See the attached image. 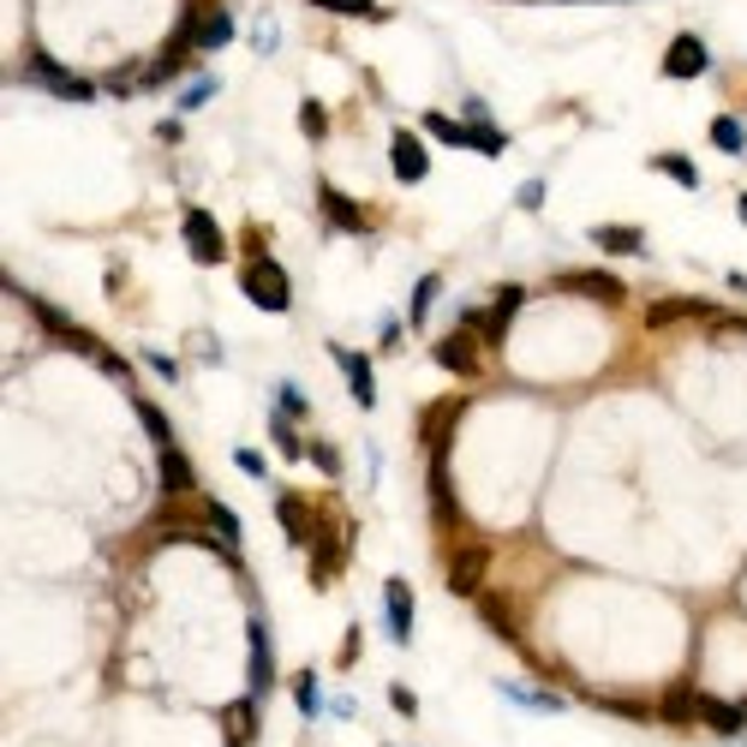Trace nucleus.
<instances>
[{
  "instance_id": "nucleus-1",
  "label": "nucleus",
  "mask_w": 747,
  "mask_h": 747,
  "mask_svg": "<svg viewBox=\"0 0 747 747\" xmlns=\"http://www.w3.org/2000/svg\"><path fill=\"white\" fill-rule=\"evenodd\" d=\"M245 299H252L257 312H287L293 287H287L282 263H275V257H252V263H245Z\"/></svg>"
},
{
  "instance_id": "nucleus-2",
  "label": "nucleus",
  "mask_w": 747,
  "mask_h": 747,
  "mask_svg": "<svg viewBox=\"0 0 747 747\" xmlns=\"http://www.w3.org/2000/svg\"><path fill=\"white\" fill-rule=\"evenodd\" d=\"M485 575H491V545H455L449 550V592H461V598H478L485 592Z\"/></svg>"
},
{
  "instance_id": "nucleus-3",
  "label": "nucleus",
  "mask_w": 747,
  "mask_h": 747,
  "mask_svg": "<svg viewBox=\"0 0 747 747\" xmlns=\"http://www.w3.org/2000/svg\"><path fill=\"white\" fill-rule=\"evenodd\" d=\"M347 550H354V520H347V526L335 520L329 533H317V545H312V586H335Z\"/></svg>"
},
{
  "instance_id": "nucleus-4",
  "label": "nucleus",
  "mask_w": 747,
  "mask_h": 747,
  "mask_svg": "<svg viewBox=\"0 0 747 747\" xmlns=\"http://www.w3.org/2000/svg\"><path fill=\"white\" fill-rule=\"evenodd\" d=\"M24 78L31 84H49L61 102H96V84H84V78H72L66 66H54L49 54H31V66H24Z\"/></svg>"
},
{
  "instance_id": "nucleus-5",
  "label": "nucleus",
  "mask_w": 747,
  "mask_h": 747,
  "mask_svg": "<svg viewBox=\"0 0 747 747\" xmlns=\"http://www.w3.org/2000/svg\"><path fill=\"white\" fill-rule=\"evenodd\" d=\"M186 252H192L198 263H222L228 257V240H222V228H215L210 210H186Z\"/></svg>"
},
{
  "instance_id": "nucleus-6",
  "label": "nucleus",
  "mask_w": 747,
  "mask_h": 747,
  "mask_svg": "<svg viewBox=\"0 0 747 747\" xmlns=\"http://www.w3.org/2000/svg\"><path fill=\"white\" fill-rule=\"evenodd\" d=\"M520 299H526L520 287H503V293H496V312H473V317H466V329H485V335H478V341H491V354H496V347L508 341L503 329H508V317L520 312Z\"/></svg>"
},
{
  "instance_id": "nucleus-7",
  "label": "nucleus",
  "mask_w": 747,
  "mask_h": 747,
  "mask_svg": "<svg viewBox=\"0 0 747 747\" xmlns=\"http://www.w3.org/2000/svg\"><path fill=\"white\" fill-rule=\"evenodd\" d=\"M431 354H436V365H443V371H455V377H478V335H473V329L443 335V341H436Z\"/></svg>"
},
{
  "instance_id": "nucleus-8",
  "label": "nucleus",
  "mask_w": 747,
  "mask_h": 747,
  "mask_svg": "<svg viewBox=\"0 0 747 747\" xmlns=\"http://www.w3.org/2000/svg\"><path fill=\"white\" fill-rule=\"evenodd\" d=\"M389 168H394V180H407V186H419L424 173H431V156H424L419 131H394V144H389Z\"/></svg>"
},
{
  "instance_id": "nucleus-9",
  "label": "nucleus",
  "mask_w": 747,
  "mask_h": 747,
  "mask_svg": "<svg viewBox=\"0 0 747 747\" xmlns=\"http://www.w3.org/2000/svg\"><path fill=\"white\" fill-rule=\"evenodd\" d=\"M275 515H282V533L293 550H312L317 545V515L312 503H299V496H275Z\"/></svg>"
},
{
  "instance_id": "nucleus-10",
  "label": "nucleus",
  "mask_w": 747,
  "mask_h": 747,
  "mask_svg": "<svg viewBox=\"0 0 747 747\" xmlns=\"http://www.w3.org/2000/svg\"><path fill=\"white\" fill-rule=\"evenodd\" d=\"M383 617H389V640H394V646H407V640H413V586H407V580L383 586Z\"/></svg>"
},
{
  "instance_id": "nucleus-11",
  "label": "nucleus",
  "mask_w": 747,
  "mask_h": 747,
  "mask_svg": "<svg viewBox=\"0 0 747 747\" xmlns=\"http://www.w3.org/2000/svg\"><path fill=\"white\" fill-rule=\"evenodd\" d=\"M706 66H712V54H706V42H699V36H676L664 49V78H699Z\"/></svg>"
},
{
  "instance_id": "nucleus-12",
  "label": "nucleus",
  "mask_w": 747,
  "mask_h": 747,
  "mask_svg": "<svg viewBox=\"0 0 747 747\" xmlns=\"http://www.w3.org/2000/svg\"><path fill=\"white\" fill-rule=\"evenodd\" d=\"M455 424H461V401L431 407V413H424V449H431V461H449V443H455Z\"/></svg>"
},
{
  "instance_id": "nucleus-13",
  "label": "nucleus",
  "mask_w": 747,
  "mask_h": 747,
  "mask_svg": "<svg viewBox=\"0 0 747 747\" xmlns=\"http://www.w3.org/2000/svg\"><path fill=\"white\" fill-rule=\"evenodd\" d=\"M562 293H592V299H604V305H622V282H617V275H604V270L562 275Z\"/></svg>"
},
{
  "instance_id": "nucleus-14",
  "label": "nucleus",
  "mask_w": 747,
  "mask_h": 747,
  "mask_svg": "<svg viewBox=\"0 0 747 747\" xmlns=\"http://www.w3.org/2000/svg\"><path fill=\"white\" fill-rule=\"evenodd\" d=\"M592 240H598V252H610V257H634L646 233H640V228H622V222H604V228H592Z\"/></svg>"
},
{
  "instance_id": "nucleus-15",
  "label": "nucleus",
  "mask_w": 747,
  "mask_h": 747,
  "mask_svg": "<svg viewBox=\"0 0 747 747\" xmlns=\"http://www.w3.org/2000/svg\"><path fill=\"white\" fill-rule=\"evenodd\" d=\"M699 724H712L717 736H736V729L747 724V712L729 706V699H706V694H699Z\"/></svg>"
},
{
  "instance_id": "nucleus-16",
  "label": "nucleus",
  "mask_w": 747,
  "mask_h": 747,
  "mask_svg": "<svg viewBox=\"0 0 747 747\" xmlns=\"http://www.w3.org/2000/svg\"><path fill=\"white\" fill-rule=\"evenodd\" d=\"M324 215H329L335 228H347V233H365V228H371V222H365V210H359V203H354V198H341L335 186H324Z\"/></svg>"
},
{
  "instance_id": "nucleus-17",
  "label": "nucleus",
  "mask_w": 747,
  "mask_h": 747,
  "mask_svg": "<svg viewBox=\"0 0 747 747\" xmlns=\"http://www.w3.org/2000/svg\"><path fill=\"white\" fill-rule=\"evenodd\" d=\"M335 359H341V371L354 377V401L359 407H371L377 401V389H371V365H365V354H347V347H329Z\"/></svg>"
},
{
  "instance_id": "nucleus-18",
  "label": "nucleus",
  "mask_w": 747,
  "mask_h": 747,
  "mask_svg": "<svg viewBox=\"0 0 747 747\" xmlns=\"http://www.w3.org/2000/svg\"><path fill=\"white\" fill-rule=\"evenodd\" d=\"M478 617H485V628H496L503 640H515V604H508L503 592H478Z\"/></svg>"
},
{
  "instance_id": "nucleus-19",
  "label": "nucleus",
  "mask_w": 747,
  "mask_h": 747,
  "mask_svg": "<svg viewBox=\"0 0 747 747\" xmlns=\"http://www.w3.org/2000/svg\"><path fill=\"white\" fill-rule=\"evenodd\" d=\"M162 491H168V496H186V491H192V461H186L173 443L162 449Z\"/></svg>"
},
{
  "instance_id": "nucleus-20",
  "label": "nucleus",
  "mask_w": 747,
  "mask_h": 747,
  "mask_svg": "<svg viewBox=\"0 0 747 747\" xmlns=\"http://www.w3.org/2000/svg\"><path fill=\"white\" fill-rule=\"evenodd\" d=\"M424 131H431V138H443V144H455V150H473V126L449 120L443 108H436V114H424Z\"/></svg>"
},
{
  "instance_id": "nucleus-21",
  "label": "nucleus",
  "mask_w": 747,
  "mask_h": 747,
  "mask_svg": "<svg viewBox=\"0 0 747 747\" xmlns=\"http://www.w3.org/2000/svg\"><path fill=\"white\" fill-rule=\"evenodd\" d=\"M312 7H324V12H347V19H371V24H383V19H389V7H377V0H312Z\"/></svg>"
},
{
  "instance_id": "nucleus-22",
  "label": "nucleus",
  "mask_w": 747,
  "mask_h": 747,
  "mask_svg": "<svg viewBox=\"0 0 747 747\" xmlns=\"http://www.w3.org/2000/svg\"><path fill=\"white\" fill-rule=\"evenodd\" d=\"M712 144H717V150H724V156H741V150H747V131H741V120H729V114H717V120H712Z\"/></svg>"
},
{
  "instance_id": "nucleus-23",
  "label": "nucleus",
  "mask_w": 747,
  "mask_h": 747,
  "mask_svg": "<svg viewBox=\"0 0 747 747\" xmlns=\"http://www.w3.org/2000/svg\"><path fill=\"white\" fill-rule=\"evenodd\" d=\"M694 712H699V694H694V687H670L664 724H694Z\"/></svg>"
},
{
  "instance_id": "nucleus-24",
  "label": "nucleus",
  "mask_w": 747,
  "mask_h": 747,
  "mask_svg": "<svg viewBox=\"0 0 747 747\" xmlns=\"http://www.w3.org/2000/svg\"><path fill=\"white\" fill-rule=\"evenodd\" d=\"M694 312H699L694 299H657L652 312H646V324L652 329H670V324H682V317H694Z\"/></svg>"
},
{
  "instance_id": "nucleus-25",
  "label": "nucleus",
  "mask_w": 747,
  "mask_h": 747,
  "mask_svg": "<svg viewBox=\"0 0 747 747\" xmlns=\"http://www.w3.org/2000/svg\"><path fill=\"white\" fill-rule=\"evenodd\" d=\"M252 687L257 694L270 687V634H263V622H252Z\"/></svg>"
},
{
  "instance_id": "nucleus-26",
  "label": "nucleus",
  "mask_w": 747,
  "mask_h": 747,
  "mask_svg": "<svg viewBox=\"0 0 747 747\" xmlns=\"http://www.w3.org/2000/svg\"><path fill=\"white\" fill-rule=\"evenodd\" d=\"M203 515H210V526H215V538H222V545L233 550L240 545V515H233L228 503H203Z\"/></svg>"
},
{
  "instance_id": "nucleus-27",
  "label": "nucleus",
  "mask_w": 747,
  "mask_h": 747,
  "mask_svg": "<svg viewBox=\"0 0 747 747\" xmlns=\"http://www.w3.org/2000/svg\"><path fill=\"white\" fill-rule=\"evenodd\" d=\"M652 168H657V173H670V180H682V186H699V168L687 162V156H676V150L652 156Z\"/></svg>"
},
{
  "instance_id": "nucleus-28",
  "label": "nucleus",
  "mask_w": 747,
  "mask_h": 747,
  "mask_svg": "<svg viewBox=\"0 0 747 747\" xmlns=\"http://www.w3.org/2000/svg\"><path fill=\"white\" fill-rule=\"evenodd\" d=\"M138 419H144V431H150L156 436V443H173V431H168V413H162V407H156V401H138Z\"/></svg>"
},
{
  "instance_id": "nucleus-29",
  "label": "nucleus",
  "mask_w": 747,
  "mask_h": 747,
  "mask_svg": "<svg viewBox=\"0 0 747 747\" xmlns=\"http://www.w3.org/2000/svg\"><path fill=\"white\" fill-rule=\"evenodd\" d=\"M473 126V120H466ZM473 150L478 156H503L508 150V131H496V126H473Z\"/></svg>"
},
{
  "instance_id": "nucleus-30",
  "label": "nucleus",
  "mask_w": 747,
  "mask_h": 747,
  "mask_svg": "<svg viewBox=\"0 0 747 747\" xmlns=\"http://www.w3.org/2000/svg\"><path fill=\"white\" fill-rule=\"evenodd\" d=\"M598 706H604V712H617V717H634V724H652V712L640 706V699H617V694H604Z\"/></svg>"
},
{
  "instance_id": "nucleus-31",
  "label": "nucleus",
  "mask_w": 747,
  "mask_h": 747,
  "mask_svg": "<svg viewBox=\"0 0 747 747\" xmlns=\"http://www.w3.org/2000/svg\"><path fill=\"white\" fill-rule=\"evenodd\" d=\"M436 287H443V282H436V275H424V282H419V293H413V324H424V317H431V299H436Z\"/></svg>"
},
{
  "instance_id": "nucleus-32",
  "label": "nucleus",
  "mask_w": 747,
  "mask_h": 747,
  "mask_svg": "<svg viewBox=\"0 0 747 747\" xmlns=\"http://www.w3.org/2000/svg\"><path fill=\"white\" fill-rule=\"evenodd\" d=\"M215 96V78H198V84H186V96H180V108H203V102Z\"/></svg>"
},
{
  "instance_id": "nucleus-33",
  "label": "nucleus",
  "mask_w": 747,
  "mask_h": 747,
  "mask_svg": "<svg viewBox=\"0 0 747 747\" xmlns=\"http://www.w3.org/2000/svg\"><path fill=\"white\" fill-rule=\"evenodd\" d=\"M299 120H305L312 138H324V131H329V120H324V108H317V102H299Z\"/></svg>"
},
{
  "instance_id": "nucleus-34",
  "label": "nucleus",
  "mask_w": 747,
  "mask_h": 747,
  "mask_svg": "<svg viewBox=\"0 0 747 747\" xmlns=\"http://www.w3.org/2000/svg\"><path fill=\"white\" fill-rule=\"evenodd\" d=\"M275 449H282L287 461H299V436L287 431V419H275Z\"/></svg>"
},
{
  "instance_id": "nucleus-35",
  "label": "nucleus",
  "mask_w": 747,
  "mask_h": 747,
  "mask_svg": "<svg viewBox=\"0 0 747 747\" xmlns=\"http://www.w3.org/2000/svg\"><path fill=\"white\" fill-rule=\"evenodd\" d=\"M233 461H240V473L263 478V455H257V449H233Z\"/></svg>"
},
{
  "instance_id": "nucleus-36",
  "label": "nucleus",
  "mask_w": 747,
  "mask_h": 747,
  "mask_svg": "<svg viewBox=\"0 0 747 747\" xmlns=\"http://www.w3.org/2000/svg\"><path fill=\"white\" fill-rule=\"evenodd\" d=\"M293 694H299V706H305V712H317V682H312V676L293 682Z\"/></svg>"
},
{
  "instance_id": "nucleus-37",
  "label": "nucleus",
  "mask_w": 747,
  "mask_h": 747,
  "mask_svg": "<svg viewBox=\"0 0 747 747\" xmlns=\"http://www.w3.org/2000/svg\"><path fill=\"white\" fill-rule=\"evenodd\" d=\"M389 699H394V712H407V717H413V712H419L413 687H389Z\"/></svg>"
},
{
  "instance_id": "nucleus-38",
  "label": "nucleus",
  "mask_w": 747,
  "mask_h": 747,
  "mask_svg": "<svg viewBox=\"0 0 747 747\" xmlns=\"http://www.w3.org/2000/svg\"><path fill=\"white\" fill-rule=\"evenodd\" d=\"M538 203H545V186L526 180V186H520V210H538Z\"/></svg>"
},
{
  "instance_id": "nucleus-39",
  "label": "nucleus",
  "mask_w": 747,
  "mask_h": 747,
  "mask_svg": "<svg viewBox=\"0 0 747 747\" xmlns=\"http://www.w3.org/2000/svg\"><path fill=\"white\" fill-rule=\"evenodd\" d=\"M354 657H359V634H354V628H347V640H341V670L354 664Z\"/></svg>"
},
{
  "instance_id": "nucleus-40",
  "label": "nucleus",
  "mask_w": 747,
  "mask_h": 747,
  "mask_svg": "<svg viewBox=\"0 0 747 747\" xmlns=\"http://www.w3.org/2000/svg\"><path fill=\"white\" fill-rule=\"evenodd\" d=\"M741 222H747V198H741Z\"/></svg>"
},
{
  "instance_id": "nucleus-41",
  "label": "nucleus",
  "mask_w": 747,
  "mask_h": 747,
  "mask_svg": "<svg viewBox=\"0 0 747 747\" xmlns=\"http://www.w3.org/2000/svg\"><path fill=\"white\" fill-rule=\"evenodd\" d=\"M233 747H240V741H233Z\"/></svg>"
},
{
  "instance_id": "nucleus-42",
  "label": "nucleus",
  "mask_w": 747,
  "mask_h": 747,
  "mask_svg": "<svg viewBox=\"0 0 747 747\" xmlns=\"http://www.w3.org/2000/svg\"><path fill=\"white\" fill-rule=\"evenodd\" d=\"M741 712H747V706H741Z\"/></svg>"
}]
</instances>
